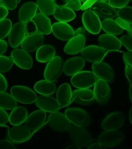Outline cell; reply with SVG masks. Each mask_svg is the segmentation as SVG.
<instances>
[{"label":"cell","instance_id":"6da1fadb","mask_svg":"<svg viewBox=\"0 0 132 149\" xmlns=\"http://www.w3.org/2000/svg\"><path fill=\"white\" fill-rule=\"evenodd\" d=\"M65 115L74 126L85 127L91 124L90 116L86 111L78 108H69L65 111Z\"/></svg>","mask_w":132,"mask_h":149},{"label":"cell","instance_id":"7a4b0ae2","mask_svg":"<svg viewBox=\"0 0 132 149\" xmlns=\"http://www.w3.org/2000/svg\"><path fill=\"white\" fill-rule=\"evenodd\" d=\"M11 95L21 104H30L35 102L37 96L31 88L24 86H15L11 89Z\"/></svg>","mask_w":132,"mask_h":149},{"label":"cell","instance_id":"3957f363","mask_svg":"<svg viewBox=\"0 0 132 149\" xmlns=\"http://www.w3.org/2000/svg\"><path fill=\"white\" fill-rule=\"evenodd\" d=\"M97 78L93 72L81 71L73 76L71 83L78 89H88L94 85Z\"/></svg>","mask_w":132,"mask_h":149},{"label":"cell","instance_id":"277c9868","mask_svg":"<svg viewBox=\"0 0 132 149\" xmlns=\"http://www.w3.org/2000/svg\"><path fill=\"white\" fill-rule=\"evenodd\" d=\"M124 134L119 130H107L99 136L98 142L105 147H114L124 141Z\"/></svg>","mask_w":132,"mask_h":149},{"label":"cell","instance_id":"5b68a950","mask_svg":"<svg viewBox=\"0 0 132 149\" xmlns=\"http://www.w3.org/2000/svg\"><path fill=\"white\" fill-rule=\"evenodd\" d=\"M63 62L59 56H55L49 62L44 71V78L45 80L50 81H55L61 76L63 72Z\"/></svg>","mask_w":132,"mask_h":149},{"label":"cell","instance_id":"8992f818","mask_svg":"<svg viewBox=\"0 0 132 149\" xmlns=\"http://www.w3.org/2000/svg\"><path fill=\"white\" fill-rule=\"evenodd\" d=\"M27 34V24L24 22H17L12 26L8 35L9 45L13 48L21 45Z\"/></svg>","mask_w":132,"mask_h":149},{"label":"cell","instance_id":"52a82bcc","mask_svg":"<svg viewBox=\"0 0 132 149\" xmlns=\"http://www.w3.org/2000/svg\"><path fill=\"white\" fill-rule=\"evenodd\" d=\"M44 36L40 32L33 31L24 39L21 44L22 49L28 52H34L38 50L44 43Z\"/></svg>","mask_w":132,"mask_h":149},{"label":"cell","instance_id":"ba28073f","mask_svg":"<svg viewBox=\"0 0 132 149\" xmlns=\"http://www.w3.org/2000/svg\"><path fill=\"white\" fill-rule=\"evenodd\" d=\"M94 86V98L98 103L101 105H105L108 103L111 97L110 88L108 83L97 79Z\"/></svg>","mask_w":132,"mask_h":149},{"label":"cell","instance_id":"9c48e42d","mask_svg":"<svg viewBox=\"0 0 132 149\" xmlns=\"http://www.w3.org/2000/svg\"><path fill=\"white\" fill-rule=\"evenodd\" d=\"M69 131L70 137L74 145L80 147H87L93 141L91 134L84 127L72 126Z\"/></svg>","mask_w":132,"mask_h":149},{"label":"cell","instance_id":"30bf717a","mask_svg":"<svg viewBox=\"0 0 132 149\" xmlns=\"http://www.w3.org/2000/svg\"><path fill=\"white\" fill-rule=\"evenodd\" d=\"M48 123L51 128L59 132L69 131L72 127L66 116L58 111L51 113L49 117Z\"/></svg>","mask_w":132,"mask_h":149},{"label":"cell","instance_id":"8fae6325","mask_svg":"<svg viewBox=\"0 0 132 149\" xmlns=\"http://www.w3.org/2000/svg\"><path fill=\"white\" fill-rule=\"evenodd\" d=\"M92 72L97 79H100L107 83L114 81L115 73L114 68L108 63L100 62L94 63L92 65Z\"/></svg>","mask_w":132,"mask_h":149},{"label":"cell","instance_id":"7c38bea8","mask_svg":"<svg viewBox=\"0 0 132 149\" xmlns=\"http://www.w3.org/2000/svg\"><path fill=\"white\" fill-rule=\"evenodd\" d=\"M90 10L93 11L101 19H115L117 17V9L112 7L107 1L97 0L90 8Z\"/></svg>","mask_w":132,"mask_h":149},{"label":"cell","instance_id":"4fadbf2b","mask_svg":"<svg viewBox=\"0 0 132 149\" xmlns=\"http://www.w3.org/2000/svg\"><path fill=\"white\" fill-rule=\"evenodd\" d=\"M11 57L14 63L23 70L31 69L34 64L31 55L23 49H16L13 50L11 52Z\"/></svg>","mask_w":132,"mask_h":149},{"label":"cell","instance_id":"5bb4252c","mask_svg":"<svg viewBox=\"0 0 132 149\" xmlns=\"http://www.w3.org/2000/svg\"><path fill=\"white\" fill-rule=\"evenodd\" d=\"M46 119V112L42 109L37 110L27 116L24 125L34 134L43 126Z\"/></svg>","mask_w":132,"mask_h":149},{"label":"cell","instance_id":"9a60e30c","mask_svg":"<svg viewBox=\"0 0 132 149\" xmlns=\"http://www.w3.org/2000/svg\"><path fill=\"white\" fill-rule=\"evenodd\" d=\"M107 52V51L99 46L89 45L84 47L81 54L84 60L91 63H97L102 62Z\"/></svg>","mask_w":132,"mask_h":149},{"label":"cell","instance_id":"2e32d148","mask_svg":"<svg viewBox=\"0 0 132 149\" xmlns=\"http://www.w3.org/2000/svg\"><path fill=\"white\" fill-rule=\"evenodd\" d=\"M83 23L86 29L92 34H97L101 31V22L99 17L91 10H87L82 16Z\"/></svg>","mask_w":132,"mask_h":149},{"label":"cell","instance_id":"e0dca14e","mask_svg":"<svg viewBox=\"0 0 132 149\" xmlns=\"http://www.w3.org/2000/svg\"><path fill=\"white\" fill-rule=\"evenodd\" d=\"M8 136L15 143H23L31 139L33 133L25 125H17L8 129Z\"/></svg>","mask_w":132,"mask_h":149},{"label":"cell","instance_id":"ac0fdd59","mask_svg":"<svg viewBox=\"0 0 132 149\" xmlns=\"http://www.w3.org/2000/svg\"><path fill=\"white\" fill-rule=\"evenodd\" d=\"M51 32L56 38L63 41H68L76 34L73 27L66 22H58L53 24Z\"/></svg>","mask_w":132,"mask_h":149},{"label":"cell","instance_id":"d6986e66","mask_svg":"<svg viewBox=\"0 0 132 149\" xmlns=\"http://www.w3.org/2000/svg\"><path fill=\"white\" fill-rule=\"evenodd\" d=\"M125 121V116L122 112H114L108 115L102 121V127L105 130H117L123 126Z\"/></svg>","mask_w":132,"mask_h":149},{"label":"cell","instance_id":"ffe728a7","mask_svg":"<svg viewBox=\"0 0 132 149\" xmlns=\"http://www.w3.org/2000/svg\"><path fill=\"white\" fill-rule=\"evenodd\" d=\"M35 104L40 109L48 113H55L60 110V106L56 99L50 96L42 95L37 97Z\"/></svg>","mask_w":132,"mask_h":149},{"label":"cell","instance_id":"44dd1931","mask_svg":"<svg viewBox=\"0 0 132 149\" xmlns=\"http://www.w3.org/2000/svg\"><path fill=\"white\" fill-rule=\"evenodd\" d=\"M98 44L101 48L107 52H114L121 49L122 44L120 40L113 35L102 34L98 39Z\"/></svg>","mask_w":132,"mask_h":149},{"label":"cell","instance_id":"7402d4cb","mask_svg":"<svg viewBox=\"0 0 132 149\" xmlns=\"http://www.w3.org/2000/svg\"><path fill=\"white\" fill-rule=\"evenodd\" d=\"M85 65V60L81 57L70 58L63 64V71L67 76H73L82 71Z\"/></svg>","mask_w":132,"mask_h":149},{"label":"cell","instance_id":"603a6c76","mask_svg":"<svg viewBox=\"0 0 132 149\" xmlns=\"http://www.w3.org/2000/svg\"><path fill=\"white\" fill-rule=\"evenodd\" d=\"M86 37L84 35H75L68 40L65 47V52L68 55H75L81 52L85 47Z\"/></svg>","mask_w":132,"mask_h":149},{"label":"cell","instance_id":"cb8c5ba5","mask_svg":"<svg viewBox=\"0 0 132 149\" xmlns=\"http://www.w3.org/2000/svg\"><path fill=\"white\" fill-rule=\"evenodd\" d=\"M94 98V93L88 89H78L72 93V102L83 106H89L92 104Z\"/></svg>","mask_w":132,"mask_h":149},{"label":"cell","instance_id":"d4e9b609","mask_svg":"<svg viewBox=\"0 0 132 149\" xmlns=\"http://www.w3.org/2000/svg\"><path fill=\"white\" fill-rule=\"evenodd\" d=\"M36 30L43 35H49L51 32V25L50 19L42 13H37L32 19Z\"/></svg>","mask_w":132,"mask_h":149},{"label":"cell","instance_id":"484cf974","mask_svg":"<svg viewBox=\"0 0 132 149\" xmlns=\"http://www.w3.org/2000/svg\"><path fill=\"white\" fill-rule=\"evenodd\" d=\"M56 100L60 108H65L72 103V91L69 84L63 83L58 88L56 93Z\"/></svg>","mask_w":132,"mask_h":149},{"label":"cell","instance_id":"4316f807","mask_svg":"<svg viewBox=\"0 0 132 149\" xmlns=\"http://www.w3.org/2000/svg\"><path fill=\"white\" fill-rule=\"evenodd\" d=\"M37 11V6L36 3L32 1L27 2L24 4L19 10V19L22 22H29L35 16Z\"/></svg>","mask_w":132,"mask_h":149},{"label":"cell","instance_id":"83f0119b","mask_svg":"<svg viewBox=\"0 0 132 149\" xmlns=\"http://www.w3.org/2000/svg\"><path fill=\"white\" fill-rule=\"evenodd\" d=\"M28 116V112L24 106H17L13 109L9 116V122L13 125L17 126L24 123Z\"/></svg>","mask_w":132,"mask_h":149},{"label":"cell","instance_id":"f1b7e54d","mask_svg":"<svg viewBox=\"0 0 132 149\" xmlns=\"http://www.w3.org/2000/svg\"><path fill=\"white\" fill-rule=\"evenodd\" d=\"M56 50L50 45H43L37 50L36 60L41 63L49 62L55 55Z\"/></svg>","mask_w":132,"mask_h":149},{"label":"cell","instance_id":"f546056e","mask_svg":"<svg viewBox=\"0 0 132 149\" xmlns=\"http://www.w3.org/2000/svg\"><path fill=\"white\" fill-rule=\"evenodd\" d=\"M53 16L60 22H67L73 20L76 17V14L72 9L65 6H56Z\"/></svg>","mask_w":132,"mask_h":149},{"label":"cell","instance_id":"4dcf8cb0","mask_svg":"<svg viewBox=\"0 0 132 149\" xmlns=\"http://www.w3.org/2000/svg\"><path fill=\"white\" fill-rule=\"evenodd\" d=\"M101 29L107 34L114 36L124 33V29L119 25L114 19H107L101 22Z\"/></svg>","mask_w":132,"mask_h":149},{"label":"cell","instance_id":"1f68e13d","mask_svg":"<svg viewBox=\"0 0 132 149\" xmlns=\"http://www.w3.org/2000/svg\"><path fill=\"white\" fill-rule=\"evenodd\" d=\"M34 90L40 95L50 96L55 93L56 87L53 81L45 80L37 82L34 85Z\"/></svg>","mask_w":132,"mask_h":149},{"label":"cell","instance_id":"d6a6232c","mask_svg":"<svg viewBox=\"0 0 132 149\" xmlns=\"http://www.w3.org/2000/svg\"><path fill=\"white\" fill-rule=\"evenodd\" d=\"M17 106V102L11 95L5 91L0 92V108L10 111Z\"/></svg>","mask_w":132,"mask_h":149},{"label":"cell","instance_id":"836d02e7","mask_svg":"<svg viewBox=\"0 0 132 149\" xmlns=\"http://www.w3.org/2000/svg\"><path fill=\"white\" fill-rule=\"evenodd\" d=\"M37 6L40 13L51 16L53 15L56 5L54 0H37Z\"/></svg>","mask_w":132,"mask_h":149},{"label":"cell","instance_id":"e575fe53","mask_svg":"<svg viewBox=\"0 0 132 149\" xmlns=\"http://www.w3.org/2000/svg\"><path fill=\"white\" fill-rule=\"evenodd\" d=\"M117 16L118 18L132 23V8L130 6H124L117 10Z\"/></svg>","mask_w":132,"mask_h":149},{"label":"cell","instance_id":"d590c367","mask_svg":"<svg viewBox=\"0 0 132 149\" xmlns=\"http://www.w3.org/2000/svg\"><path fill=\"white\" fill-rule=\"evenodd\" d=\"M12 27V22L9 19L0 21V40H3L9 35Z\"/></svg>","mask_w":132,"mask_h":149},{"label":"cell","instance_id":"8d00e7d4","mask_svg":"<svg viewBox=\"0 0 132 149\" xmlns=\"http://www.w3.org/2000/svg\"><path fill=\"white\" fill-rule=\"evenodd\" d=\"M14 62L11 58L6 56H0V73H6L13 67Z\"/></svg>","mask_w":132,"mask_h":149},{"label":"cell","instance_id":"74e56055","mask_svg":"<svg viewBox=\"0 0 132 149\" xmlns=\"http://www.w3.org/2000/svg\"><path fill=\"white\" fill-rule=\"evenodd\" d=\"M65 6L67 7L73 11L81 10V3L79 0H64Z\"/></svg>","mask_w":132,"mask_h":149},{"label":"cell","instance_id":"f35d334b","mask_svg":"<svg viewBox=\"0 0 132 149\" xmlns=\"http://www.w3.org/2000/svg\"><path fill=\"white\" fill-rule=\"evenodd\" d=\"M122 45H124L129 51L132 50V36L131 34L129 33L122 36L119 39Z\"/></svg>","mask_w":132,"mask_h":149},{"label":"cell","instance_id":"ab89813d","mask_svg":"<svg viewBox=\"0 0 132 149\" xmlns=\"http://www.w3.org/2000/svg\"><path fill=\"white\" fill-rule=\"evenodd\" d=\"M20 0H0L1 5L9 10H13L17 8Z\"/></svg>","mask_w":132,"mask_h":149},{"label":"cell","instance_id":"60d3db41","mask_svg":"<svg viewBox=\"0 0 132 149\" xmlns=\"http://www.w3.org/2000/svg\"><path fill=\"white\" fill-rule=\"evenodd\" d=\"M110 5L115 9H119L126 6L130 2V0H108Z\"/></svg>","mask_w":132,"mask_h":149},{"label":"cell","instance_id":"b9f144b4","mask_svg":"<svg viewBox=\"0 0 132 149\" xmlns=\"http://www.w3.org/2000/svg\"><path fill=\"white\" fill-rule=\"evenodd\" d=\"M116 22L119 24V25L124 30H126L127 32H129V33L131 34V23H129L128 22H126L125 21H124L121 19L119 18H117L115 19Z\"/></svg>","mask_w":132,"mask_h":149},{"label":"cell","instance_id":"7bdbcfd3","mask_svg":"<svg viewBox=\"0 0 132 149\" xmlns=\"http://www.w3.org/2000/svg\"><path fill=\"white\" fill-rule=\"evenodd\" d=\"M9 122V115L4 109L0 108V126L4 125Z\"/></svg>","mask_w":132,"mask_h":149},{"label":"cell","instance_id":"ee69618b","mask_svg":"<svg viewBox=\"0 0 132 149\" xmlns=\"http://www.w3.org/2000/svg\"><path fill=\"white\" fill-rule=\"evenodd\" d=\"M8 85L6 79L1 73H0V92L6 91L8 90Z\"/></svg>","mask_w":132,"mask_h":149},{"label":"cell","instance_id":"f6af8a7d","mask_svg":"<svg viewBox=\"0 0 132 149\" xmlns=\"http://www.w3.org/2000/svg\"><path fill=\"white\" fill-rule=\"evenodd\" d=\"M15 147V146L11 141H7V140L0 141V148H13Z\"/></svg>","mask_w":132,"mask_h":149},{"label":"cell","instance_id":"bcb514c9","mask_svg":"<svg viewBox=\"0 0 132 149\" xmlns=\"http://www.w3.org/2000/svg\"><path fill=\"white\" fill-rule=\"evenodd\" d=\"M97 1V0H87V1L83 3V4H81V9L83 11L87 10L88 9L90 8Z\"/></svg>","mask_w":132,"mask_h":149},{"label":"cell","instance_id":"7dc6e473","mask_svg":"<svg viewBox=\"0 0 132 149\" xmlns=\"http://www.w3.org/2000/svg\"><path fill=\"white\" fill-rule=\"evenodd\" d=\"M8 49V44L5 40H0V56L3 55Z\"/></svg>","mask_w":132,"mask_h":149},{"label":"cell","instance_id":"c3c4849f","mask_svg":"<svg viewBox=\"0 0 132 149\" xmlns=\"http://www.w3.org/2000/svg\"><path fill=\"white\" fill-rule=\"evenodd\" d=\"M8 9L0 4V21L5 19V17L8 15Z\"/></svg>","mask_w":132,"mask_h":149},{"label":"cell","instance_id":"681fc988","mask_svg":"<svg viewBox=\"0 0 132 149\" xmlns=\"http://www.w3.org/2000/svg\"><path fill=\"white\" fill-rule=\"evenodd\" d=\"M124 60L126 65H131V51H129L124 54Z\"/></svg>","mask_w":132,"mask_h":149},{"label":"cell","instance_id":"f907efd6","mask_svg":"<svg viewBox=\"0 0 132 149\" xmlns=\"http://www.w3.org/2000/svg\"><path fill=\"white\" fill-rule=\"evenodd\" d=\"M131 65H126L125 67V75L127 78V80H129L130 85H131Z\"/></svg>","mask_w":132,"mask_h":149},{"label":"cell","instance_id":"816d5d0a","mask_svg":"<svg viewBox=\"0 0 132 149\" xmlns=\"http://www.w3.org/2000/svg\"><path fill=\"white\" fill-rule=\"evenodd\" d=\"M87 147L88 148H90V149H100V148H104V147L99 142L91 143L89 146H87Z\"/></svg>","mask_w":132,"mask_h":149},{"label":"cell","instance_id":"f5cc1de1","mask_svg":"<svg viewBox=\"0 0 132 149\" xmlns=\"http://www.w3.org/2000/svg\"><path fill=\"white\" fill-rule=\"evenodd\" d=\"M75 34H76V35H84V34H85V30H84L83 27L79 28V29H78L75 32Z\"/></svg>","mask_w":132,"mask_h":149},{"label":"cell","instance_id":"db71d44e","mask_svg":"<svg viewBox=\"0 0 132 149\" xmlns=\"http://www.w3.org/2000/svg\"><path fill=\"white\" fill-rule=\"evenodd\" d=\"M131 85H130V91H129V95H130V99L131 100Z\"/></svg>","mask_w":132,"mask_h":149},{"label":"cell","instance_id":"11a10c76","mask_svg":"<svg viewBox=\"0 0 132 149\" xmlns=\"http://www.w3.org/2000/svg\"><path fill=\"white\" fill-rule=\"evenodd\" d=\"M131 110H130V113H129V115H130V122L131 123Z\"/></svg>","mask_w":132,"mask_h":149},{"label":"cell","instance_id":"9f6ffc18","mask_svg":"<svg viewBox=\"0 0 132 149\" xmlns=\"http://www.w3.org/2000/svg\"><path fill=\"white\" fill-rule=\"evenodd\" d=\"M79 1H81V3H83L85 2L86 1H87V0H79Z\"/></svg>","mask_w":132,"mask_h":149},{"label":"cell","instance_id":"6f0895ef","mask_svg":"<svg viewBox=\"0 0 132 149\" xmlns=\"http://www.w3.org/2000/svg\"><path fill=\"white\" fill-rule=\"evenodd\" d=\"M101 1H108V0H101Z\"/></svg>","mask_w":132,"mask_h":149}]
</instances>
